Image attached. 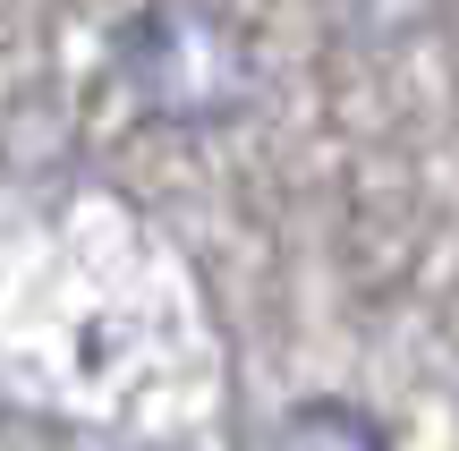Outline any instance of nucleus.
Segmentation results:
<instances>
[{
    "label": "nucleus",
    "instance_id": "1",
    "mask_svg": "<svg viewBox=\"0 0 459 451\" xmlns=\"http://www.w3.org/2000/svg\"><path fill=\"white\" fill-rule=\"evenodd\" d=\"M119 68H128L136 102L179 128L204 119H238L255 94V60H247V34L213 17L204 0H162V9H136L119 26Z\"/></svg>",
    "mask_w": 459,
    "mask_h": 451
},
{
    "label": "nucleus",
    "instance_id": "2",
    "mask_svg": "<svg viewBox=\"0 0 459 451\" xmlns=\"http://www.w3.org/2000/svg\"><path fill=\"white\" fill-rule=\"evenodd\" d=\"M264 451H392V443H383V426L366 418V409H349V401H298L290 418H273Z\"/></svg>",
    "mask_w": 459,
    "mask_h": 451
}]
</instances>
